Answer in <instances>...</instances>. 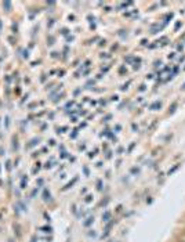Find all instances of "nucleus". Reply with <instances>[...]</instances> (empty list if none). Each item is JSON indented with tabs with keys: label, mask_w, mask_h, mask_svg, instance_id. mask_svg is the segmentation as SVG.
Instances as JSON below:
<instances>
[{
	"label": "nucleus",
	"mask_w": 185,
	"mask_h": 242,
	"mask_svg": "<svg viewBox=\"0 0 185 242\" xmlns=\"http://www.w3.org/2000/svg\"><path fill=\"white\" fill-rule=\"evenodd\" d=\"M92 221H94V219H92V217H90V219H87V221L84 223V225H90V224L92 223Z\"/></svg>",
	"instance_id": "nucleus-2"
},
{
	"label": "nucleus",
	"mask_w": 185,
	"mask_h": 242,
	"mask_svg": "<svg viewBox=\"0 0 185 242\" xmlns=\"http://www.w3.org/2000/svg\"><path fill=\"white\" fill-rule=\"evenodd\" d=\"M182 87H184V90H185V85H184V86H182Z\"/></svg>",
	"instance_id": "nucleus-3"
},
{
	"label": "nucleus",
	"mask_w": 185,
	"mask_h": 242,
	"mask_svg": "<svg viewBox=\"0 0 185 242\" xmlns=\"http://www.w3.org/2000/svg\"><path fill=\"white\" fill-rule=\"evenodd\" d=\"M109 217H111V213L109 212H105V214L102 216V219H104V221H108V220H109Z\"/></svg>",
	"instance_id": "nucleus-1"
}]
</instances>
